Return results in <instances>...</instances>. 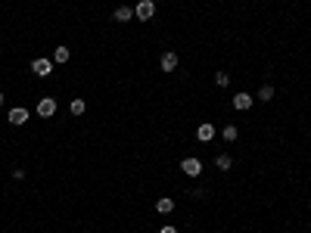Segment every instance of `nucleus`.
<instances>
[{
    "instance_id": "f257e3e1",
    "label": "nucleus",
    "mask_w": 311,
    "mask_h": 233,
    "mask_svg": "<svg viewBox=\"0 0 311 233\" xmlns=\"http://www.w3.org/2000/svg\"><path fill=\"white\" fill-rule=\"evenodd\" d=\"M53 68H56V65H53V59L38 56V59L31 62V75H38V78H50V75H53Z\"/></svg>"
},
{
    "instance_id": "f03ea898",
    "label": "nucleus",
    "mask_w": 311,
    "mask_h": 233,
    "mask_svg": "<svg viewBox=\"0 0 311 233\" xmlns=\"http://www.w3.org/2000/svg\"><path fill=\"white\" fill-rule=\"evenodd\" d=\"M153 16H156V0H140L134 7V19H140V22H150Z\"/></svg>"
},
{
    "instance_id": "7ed1b4c3",
    "label": "nucleus",
    "mask_w": 311,
    "mask_h": 233,
    "mask_svg": "<svg viewBox=\"0 0 311 233\" xmlns=\"http://www.w3.org/2000/svg\"><path fill=\"white\" fill-rule=\"evenodd\" d=\"M28 118H31V112L25 109V106H13V109L7 112V121L13 124V128H22V124H25Z\"/></svg>"
},
{
    "instance_id": "20e7f679",
    "label": "nucleus",
    "mask_w": 311,
    "mask_h": 233,
    "mask_svg": "<svg viewBox=\"0 0 311 233\" xmlns=\"http://www.w3.org/2000/svg\"><path fill=\"white\" fill-rule=\"evenodd\" d=\"M203 162H199V159L196 156H187V159H180V171H184L187 177H199V174H203Z\"/></svg>"
},
{
    "instance_id": "39448f33",
    "label": "nucleus",
    "mask_w": 311,
    "mask_h": 233,
    "mask_svg": "<svg viewBox=\"0 0 311 233\" xmlns=\"http://www.w3.org/2000/svg\"><path fill=\"white\" fill-rule=\"evenodd\" d=\"M34 112H38L41 118H53V115H56V100H53V97H41L38 106H34Z\"/></svg>"
},
{
    "instance_id": "423d86ee",
    "label": "nucleus",
    "mask_w": 311,
    "mask_h": 233,
    "mask_svg": "<svg viewBox=\"0 0 311 233\" xmlns=\"http://www.w3.org/2000/svg\"><path fill=\"white\" fill-rule=\"evenodd\" d=\"M177 62H180V59H177V53H171V50H165V53H162V59H159V68H162V71H165V75H171V71L177 68Z\"/></svg>"
},
{
    "instance_id": "0eeeda50",
    "label": "nucleus",
    "mask_w": 311,
    "mask_h": 233,
    "mask_svg": "<svg viewBox=\"0 0 311 233\" xmlns=\"http://www.w3.org/2000/svg\"><path fill=\"white\" fill-rule=\"evenodd\" d=\"M230 103H233V109H236V112H246V109H252L255 97H252V94H233V100H230Z\"/></svg>"
},
{
    "instance_id": "6e6552de",
    "label": "nucleus",
    "mask_w": 311,
    "mask_h": 233,
    "mask_svg": "<svg viewBox=\"0 0 311 233\" xmlns=\"http://www.w3.org/2000/svg\"><path fill=\"white\" fill-rule=\"evenodd\" d=\"M72 59V50L66 47V44H56L53 47V65H66Z\"/></svg>"
},
{
    "instance_id": "1a4fd4ad",
    "label": "nucleus",
    "mask_w": 311,
    "mask_h": 233,
    "mask_svg": "<svg viewBox=\"0 0 311 233\" xmlns=\"http://www.w3.org/2000/svg\"><path fill=\"white\" fill-rule=\"evenodd\" d=\"M196 140H199V143H212V140H215V124L203 121V124L196 128Z\"/></svg>"
},
{
    "instance_id": "9d476101",
    "label": "nucleus",
    "mask_w": 311,
    "mask_h": 233,
    "mask_svg": "<svg viewBox=\"0 0 311 233\" xmlns=\"http://www.w3.org/2000/svg\"><path fill=\"white\" fill-rule=\"evenodd\" d=\"M156 211L159 214H171L174 211V199H171V196H159V199H156Z\"/></svg>"
},
{
    "instance_id": "9b49d317",
    "label": "nucleus",
    "mask_w": 311,
    "mask_h": 233,
    "mask_svg": "<svg viewBox=\"0 0 311 233\" xmlns=\"http://www.w3.org/2000/svg\"><path fill=\"white\" fill-rule=\"evenodd\" d=\"M112 19H115V22H131V19H134V10H131V7H118V10L112 13Z\"/></svg>"
},
{
    "instance_id": "f8f14e48",
    "label": "nucleus",
    "mask_w": 311,
    "mask_h": 233,
    "mask_svg": "<svg viewBox=\"0 0 311 233\" xmlns=\"http://www.w3.org/2000/svg\"><path fill=\"white\" fill-rule=\"evenodd\" d=\"M215 165L221 168V171H230V168H233V159H230L227 152H218V156H215Z\"/></svg>"
},
{
    "instance_id": "ddd939ff",
    "label": "nucleus",
    "mask_w": 311,
    "mask_h": 233,
    "mask_svg": "<svg viewBox=\"0 0 311 233\" xmlns=\"http://www.w3.org/2000/svg\"><path fill=\"white\" fill-rule=\"evenodd\" d=\"M274 94H277V91H274L271 84H262V87H259V94H255V97H259L262 103H271V100H274Z\"/></svg>"
},
{
    "instance_id": "4468645a",
    "label": "nucleus",
    "mask_w": 311,
    "mask_h": 233,
    "mask_svg": "<svg viewBox=\"0 0 311 233\" xmlns=\"http://www.w3.org/2000/svg\"><path fill=\"white\" fill-rule=\"evenodd\" d=\"M215 84H218V87H230V71H224V68L215 71Z\"/></svg>"
},
{
    "instance_id": "2eb2a0df",
    "label": "nucleus",
    "mask_w": 311,
    "mask_h": 233,
    "mask_svg": "<svg viewBox=\"0 0 311 233\" xmlns=\"http://www.w3.org/2000/svg\"><path fill=\"white\" fill-rule=\"evenodd\" d=\"M69 109H72V115H84V112H87V103H84V100H72Z\"/></svg>"
},
{
    "instance_id": "dca6fc26",
    "label": "nucleus",
    "mask_w": 311,
    "mask_h": 233,
    "mask_svg": "<svg viewBox=\"0 0 311 233\" xmlns=\"http://www.w3.org/2000/svg\"><path fill=\"white\" fill-rule=\"evenodd\" d=\"M221 137H224L227 143H233L236 137H240V131H236V128H233V124H227V128H221Z\"/></svg>"
},
{
    "instance_id": "f3484780",
    "label": "nucleus",
    "mask_w": 311,
    "mask_h": 233,
    "mask_svg": "<svg viewBox=\"0 0 311 233\" xmlns=\"http://www.w3.org/2000/svg\"><path fill=\"white\" fill-rule=\"evenodd\" d=\"M159 233H177V227H171V224H165V227H162Z\"/></svg>"
},
{
    "instance_id": "a211bd4d",
    "label": "nucleus",
    "mask_w": 311,
    "mask_h": 233,
    "mask_svg": "<svg viewBox=\"0 0 311 233\" xmlns=\"http://www.w3.org/2000/svg\"><path fill=\"white\" fill-rule=\"evenodd\" d=\"M0 106H4V91H0Z\"/></svg>"
}]
</instances>
